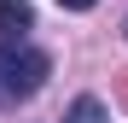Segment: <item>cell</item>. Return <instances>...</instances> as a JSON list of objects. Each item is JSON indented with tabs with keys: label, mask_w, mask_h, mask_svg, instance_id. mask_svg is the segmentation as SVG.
Masks as SVG:
<instances>
[{
	"label": "cell",
	"mask_w": 128,
	"mask_h": 123,
	"mask_svg": "<svg viewBox=\"0 0 128 123\" xmlns=\"http://www.w3.org/2000/svg\"><path fill=\"white\" fill-rule=\"evenodd\" d=\"M122 35H128V24H122Z\"/></svg>",
	"instance_id": "5b68a950"
},
{
	"label": "cell",
	"mask_w": 128,
	"mask_h": 123,
	"mask_svg": "<svg viewBox=\"0 0 128 123\" xmlns=\"http://www.w3.org/2000/svg\"><path fill=\"white\" fill-rule=\"evenodd\" d=\"M58 6H64V12H93L99 0H58Z\"/></svg>",
	"instance_id": "277c9868"
},
{
	"label": "cell",
	"mask_w": 128,
	"mask_h": 123,
	"mask_svg": "<svg viewBox=\"0 0 128 123\" xmlns=\"http://www.w3.org/2000/svg\"><path fill=\"white\" fill-rule=\"evenodd\" d=\"M24 29H35V12L24 0H0V41H24Z\"/></svg>",
	"instance_id": "7a4b0ae2"
},
{
	"label": "cell",
	"mask_w": 128,
	"mask_h": 123,
	"mask_svg": "<svg viewBox=\"0 0 128 123\" xmlns=\"http://www.w3.org/2000/svg\"><path fill=\"white\" fill-rule=\"evenodd\" d=\"M47 76H52V59L41 47H29V41H0V111L35 100L47 88Z\"/></svg>",
	"instance_id": "6da1fadb"
},
{
	"label": "cell",
	"mask_w": 128,
	"mask_h": 123,
	"mask_svg": "<svg viewBox=\"0 0 128 123\" xmlns=\"http://www.w3.org/2000/svg\"><path fill=\"white\" fill-rule=\"evenodd\" d=\"M64 123H111V111H105V100H93V94H82L70 111H64Z\"/></svg>",
	"instance_id": "3957f363"
}]
</instances>
